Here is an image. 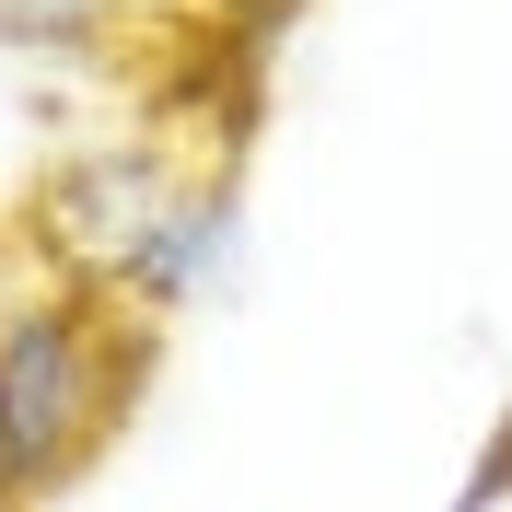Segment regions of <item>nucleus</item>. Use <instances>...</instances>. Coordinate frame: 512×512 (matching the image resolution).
Segmentation results:
<instances>
[{
	"label": "nucleus",
	"mask_w": 512,
	"mask_h": 512,
	"mask_svg": "<svg viewBox=\"0 0 512 512\" xmlns=\"http://www.w3.org/2000/svg\"><path fill=\"white\" fill-rule=\"evenodd\" d=\"M152 361L163 326L117 291L82 280L0 291V478H12V501H47L82 478L152 396Z\"/></svg>",
	"instance_id": "f257e3e1"
},
{
	"label": "nucleus",
	"mask_w": 512,
	"mask_h": 512,
	"mask_svg": "<svg viewBox=\"0 0 512 512\" xmlns=\"http://www.w3.org/2000/svg\"><path fill=\"white\" fill-rule=\"evenodd\" d=\"M187 175H198V163H175L152 128H128V140H82V152H59V163L24 187V256L47 268V280L117 291L128 256H140V233L175 210Z\"/></svg>",
	"instance_id": "f03ea898"
},
{
	"label": "nucleus",
	"mask_w": 512,
	"mask_h": 512,
	"mask_svg": "<svg viewBox=\"0 0 512 512\" xmlns=\"http://www.w3.org/2000/svg\"><path fill=\"white\" fill-rule=\"evenodd\" d=\"M233 268H245V187H233V175H187V187H175V210L140 233L117 303H140V315L163 326V315H187V303H210Z\"/></svg>",
	"instance_id": "7ed1b4c3"
},
{
	"label": "nucleus",
	"mask_w": 512,
	"mask_h": 512,
	"mask_svg": "<svg viewBox=\"0 0 512 512\" xmlns=\"http://www.w3.org/2000/svg\"><path fill=\"white\" fill-rule=\"evenodd\" d=\"M140 0H0V59H117Z\"/></svg>",
	"instance_id": "20e7f679"
},
{
	"label": "nucleus",
	"mask_w": 512,
	"mask_h": 512,
	"mask_svg": "<svg viewBox=\"0 0 512 512\" xmlns=\"http://www.w3.org/2000/svg\"><path fill=\"white\" fill-rule=\"evenodd\" d=\"M175 12H198V24H245V35H280L303 0H175Z\"/></svg>",
	"instance_id": "39448f33"
},
{
	"label": "nucleus",
	"mask_w": 512,
	"mask_h": 512,
	"mask_svg": "<svg viewBox=\"0 0 512 512\" xmlns=\"http://www.w3.org/2000/svg\"><path fill=\"white\" fill-rule=\"evenodd\" d=\"M0 501H12V478H0Z\"/></svg>",
	"instance_id": "423d86ee"
}]
</instances>
